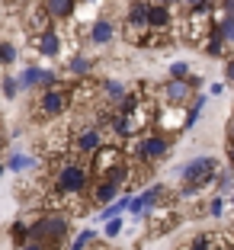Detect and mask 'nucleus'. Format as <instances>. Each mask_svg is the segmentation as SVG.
<instances>
[{"mask_svg":"<svg viewBox=\"0 0 234 250\" xmlns=\"http://www.w3.org/2000/svg\"><path fill=\"white\" fill-rule=\"evenodd\" d=\"M71 145H74V151H77V154H93L96 147L106 145V141H103V132H100V128H84V132L74 135Z\"/></svg>","mask_w":234,"mask_h":250,"instance_id":"0eeeda50","label":"nucleus"},{"mask_svg":"<svg viewBox=\"0 0 234 250\" xmlns=\"http://www.w3.org/2000/svg\"><path fill=\"white\" fill-rule=\"evenodd\" d=\"M148 26L157 32H167L170 29V10L167 3H154V7H148Z\"/></svg>","mask_w":234,"mask_h":250,"instance_id":"9d476101","label":"nucleus"},{"mask_svg":"<svg viewBox=\"0 0 234 250\" xmlns=\"http://www.w3.org/2000/svg\"><path fill=\"white\" fill-rule=\"evenodd\" d=\"M13 58H16V48L10 42H0V61H3V64H10Z\"/></svg>","mask_w":234,"mask_h":250,"instance_id":"b1692460","label":"nucleus"},{"mask_svg":"<svg viewBox=\"0 0 234 250\" xmlns=\"http://www.w3.org/2000/svg\"><path fill=\"white\" fill-rule=\"evenodd\" d=\"M225 10H228V16H234V0H225Z\"/></svg>","mask_w":234,"mask_h":250,"instance_id":"c85d7f7f","label":"nucleus"},{"mask_svg":"<svg viewBox=\"0 0 234 250\" xmlns=\"http://www.w3.org/2000/svg\"><path fill=\"white\" fill-rule=\"evenodd\" d=\"M106 96H109V100H122L125 87H122V83H116V81H109V83H106Z\"/></svg>","mask_w":234,"mask_h":250,"instance_id":"4be33fe9","label":"nucleus"},{"mask_svg":"<svg viewBox=\"0 0 234 250\" xmlns=\"http://www.w3.org/2000/svg\"><path fill=\"white\" fill-rule=\"evenodd\" d=\"M0 147H3V132H0Z\"/></svg>","mask_w":234,"mask_h":250,"instance_id":"f704fd0d","label":"nucleus"},{"mask_svg":"<svg viewBox=\"0 0 234 250\" xmlns=\"http://www.w3.org/2000/svg\"><path fill=\"white\" fill-rule=\"evenodd\" d=\"M116 192H119L116 183H109L106 177H100V183L93 186V202H96V206H109L112 199H116Z\"/></svg>","mask_w":234,"mask_h":250,"instance_id":"ddd939ff","label":"nucleus"},{"mask_svg":"<svg viewBox=\"0 0 234 250\" xmlns=\"http://www.w3.org/2000/svg\"><path fill=\"white\" fill-rule=\"evenodd\" d=\"M71 103V90L61 87V83H51L39 93V103H36V116L39 119H58L61 112L67 109Z\"/></svg>","mask_w":234,"mask_h":250,"instance_id":"20e7f679","label":"nucleus"},{"mask_svg":"<svg viewBox=\"0 0 234 250\" xmlns=\"http://www.w3.org/2000/svg\"><path fill=\"white\" fill-rule=\"evenodd\" d=\"M22 167H32V157H22V154H13L7 161V170H22Z\"/></svg>","mask_w":234,"mask_h":250,"instance_id":"6ab92c4d","label":"nucleus"},{"mask_svg":"<svg viewBox=\"0 0 234 250\" xmlns=\"http://www.w3.org/2000/svg\"><path fill=\"white\" fill-rule=\"evenodd\" d=\"M93 241V231H81V234L74 237V244H71V250H84L87 247V244Z\"/></svg>","mask_w":234,"mask_h":250,"instance_id":"412c9836","label":"nucleus"},{"mask_svg":"<svg viewBox=\"0 0 234 250\" xmlns=\"http://www.w3.org/2000/svg\"><path fill=\"white\" fill-rule=\"evenodd\" d=\"M218 241H221V234H199L196 241L190 244V250H212Z\"/></svg>","mask_w":234,"mask_h":250,"instance_id":"f3484780","label":"nucleus"},{"mask_svg":"<svg viewBox=\"0 0 234 250\" xmlns=\"http://www.w3.org/2000/svg\"><path fill=\"white\" fill-rule=\"evenodd\" d=\"M218 32H221V39H225V45L234 42V16H225V20L218 22Z\"/></svg>","mask_w":234,"mask_h":250,"instance_id":"a211bd4d","label":"nucleus"},{"mask_svg":"<svg viewBox=\"0 0 234 250\" xmlns=\"http://www.w3.org/2000/svg\"><path fill=\"white\" fill-rule=\"evenodd\" d=\"M228 81H234V61H228Z\"/></svg>","mask_w":234,"mask_h":250,"instance_id":"c756f323","label":"nucleus"},{"mask_svg":"<svg viewBox=\"0 0 234 250\" xmlns=\"http://www.w3.org/2000/svg\"><path fill=\"white\" fill-rule=\"evenodd\" d=\"M16 87H20V83H16V81H10V77L3 81V93H7V96H16Z\"/></svg>","mask_w":234,"mask_h":250,"instance_id":"cd10ccee","label":"nucleus"},{"mask_svg":"<svg viewBox=\"0 0 234 250\" xmlns=\"http://www.w3.org/2000/svg\"><path fill=\"white\" fill-rule=\"evenodd\" d=\"M183 3H202V0H183Z\"/></svg>","mask_w":234,"mask_h":250,"instance_id":"72a5a7b5","label":"nucleus"},{"mask_svg":"<svg viewBox=\"0 0 234 250\" xmlns=\"http://www.w3.org/2000/svg\"><path fill=\"white\" fill-rule=\"evenodd\" d=\"M77 0H45V10H48L51 20H71Z\"/></svg>","mask_w":234,"mask_h":250,"instance_id":"f8f14e48","label":"nucleus"},{"mask_svg":"<svg viewBox=\"0 0 234 250\" xmlns=\"http://www.w3.org/2000/svg\"><path fill=\"white\" fill-rule=\"evenodd\" d=\"M119 231H122V221H119V215H116V218H106V237H116Z\"/></svg>","mask_w":234,"mask_h":250,"instance_id":"a878e982","label":"nucleus"},{"mask_svg":"<svg viewBox=\"0 0 234 250\" xmlns=\"http://www.w3.org/2000/svg\"><path fill=\"white\" fill-rule=\"evenodd\" d=\"M125 26H128V39H132V36H138V32L148 26V3H145V0H135L132 7H128Z\"/></svg>","mask_w":234,"mask_h":250,"instance_id":"6e6552de","label":"nucleus"},{"mask_svg":"<svg viewBox=\"0 0 234 250\" xmlns=\"http://www.w3.org/2000/svg\"><path fill=\"white\" fill-rule=\"evenodd\" d=\"M67 234V218L64 215H45L36 225H29V237L39 244H45V250H58V244Z\"/></svg>","mask_w":234,"mask_h":250,"instance_id":"f03ea898","label":"nucleus"},{"mask_svg":"<svg viewBox=\"0 0 234 250\" xmlns=\"http://www.w3.org/2000/svg\"><path fill=\"white\" fill-rule=\"evenodd\" d=\"M112 32H116V29H112L109 20H96L93 29H90V42H93V45H106L112 39Z\"/></svg>","mask_w":234,"mask_h":250,"instance_id":"4468645a","label":"nucleus"},{"mask_svg":"<svg viewBox=\"0 0 234 250\" xmlns=\"http://www.w3.org/2000/svg\"><path fill=\"white\" fill-rule=\"evenodd\" d=\"M119 103H122V106H119V112H135V109H138V96L128 93V96H122Z\"/></svg>","mask_w":234,"mask_h":250,"instance_id":"aec40b11","label":"nucleus"},{"mask_svg":"<svg viewBox=\"0 0 234 250\" xmlns=\"http://www.w3.org/2000/svg\"><path fill=\"white\" fill-rule=\"evenodd\" d=\"M215 170H218V164H215V157H196V161H190L183 167V192L186 196H192L196 189H202L205 183H212L215 180Z\"/></svg>","mask_w":234,"mask_h":250,"instance_id":"7ed1b4c3","label":"nucleus"},{"mask_svg":"<svg viewBox=\"0 0 234 250\" xmlns=\"http://www.w3.org/2000/svg\"><path fill=\"white\" fill-rule=\"evenodd\" d=\"M167 138L164 135H151V138H145L138 147H135V154H138V161H145V164H151V161H161L164 154H167Z\"/></svg>","mask_w":234,"mask_h":250,"instance_id":"423d86ee","label":"nucleus"},{"mask_svg":"<svg viewBox=\"0 0 234 250\" xmlns=\"http://www.w3.org/2000/svg\"><path fill=\"white\" fill-rule=\"evenodd\" d=\"M39 52L45 55V58H58L61 55V39L55 29H45L42 36H39Z\"/></svg>","mask_w":234,"mask_h":250,"instance_id":"9b49d317","label":"nucleus"},{"mask_svg":"<svg viewBox=\"0 0 234 250\" xmlns=\"http://www.w3.org/2000/svg\"><path fill=\"white\" fill-rule=\"evenodd\" d=\"M39 81H42V71H39L36 64H29V67H26V74H22L16 83H20V87H39Z\"/></svg>","mask_w":234,"mask_h":250,"instance_id":"dca6fc26","label":"nucleus"},{"mask_svg":"<svg viewBox=\"0 0 234 250\" xmlns=\"http://www.w3.org/2000/svg\"><path fill=\"white\" fill-rule=\"evenodd\" d=\"M228 138L234 141V119H231V125H228Z\"/></svg>","mask_w":234,"mask_h":250,"instance_id":"2f4dec72","label":"nucleus"},{"mask_svg":"<svg viewBox=\"0 0 234 250\" xmlns=\"http://www.w3.org/2000/svg\"><path fill=\"white\" fill-rule=\"evenodd\" d=\"M119 164H125V154H122V147L116 145H100L93 151V164H90V170H93L96 177H106L112 167H119Z\"/></svg>","mask_w":234,"mask_h":250,"instance_id":"39448f33","label":"nucleus"},{"mask_svg":"<svg viewBox=\"0 0 234 250\" xmlns=\"http://www.w3.org/2000/svg\"><path fill=\"white\" fill-rule=\"evenodd\" d=\"M164 96H167L170 103H176V106H183L186 100L192 96V90H190V77L186 81H180V77H173V81L164 87Z\"/></svg>","mask_w":234,"mask_h":250,"instance_id":"1a4fd4ad","label":"nucleus"},{"mask_svg":"<svg viewBox=\"0 0 234 250\" xmlns=\"http://www.w3.org/2000/svg\"><path fill=\"white\" fill-rule=\"evenodd\" d=\"M71 71L74 74H87L90 71V58H81V55H77V58L71 61Z\"/></svg>","mask_w":234,"mask_h":250,"instance_id":"393cba45","label":"nucleus"},{"mask_svg":"<svg viewBox=\"0 0 234 250\" xmlns=\"http://www.w3.org/2000/svg\"><path fill=\"white\" fill-rule=\"evenodd\" d=\"M202 42H205V45H202V52H205V55H212V58L225 52V39H221L218 29H209V36H205Z\"/></svg>","mask_w":234,"mask_h":250,"instance_id":"2eb2a0df","label":"nucleus"},{"mask_svg":"<svg viewBox=\"0 0 234 250\" xmlns=\"http://www.w3.org/2000/svg\"><path fill=\"white\" fill-rule=\"evenodd\" d=\"M231 206H234V192H231Z\"/></svg>","mask_w":234,"mask_h":250,"instance_id":"e433bc0d","label":"nucleus"},{"mask_svg":"<svg viewBox=\"0 0 234 250\" xmlns=\"http://www.w3.org/2000/svg\"><path fill=\"white\" fill-rule=\"evenodd\" d=\"M90 186V164L81 157H58L55 170H51V196H58V202L64 199L84 196Z\"/></svg>","mask_w":234,"mask_h":250,"instance_id":"f257e3e1","label":"nucleus"},{"mask_svg":"<svg viewBox=\"0 0 234 250\" xmlns=\"http://www.w3.org/2000/svg\"><path fill=\"white\" fill-rule=\"evenodd\" d=\"M170 74L180 77V81H186V77H190V64H186V61H176V64H170Z\"/></svg>","mask_w":234,"mask_h":250,"instance_id":"5701e85b","label":"nucleus"},{"mask_svg":"<svg viewBox=\"0 0 234 250\" xmlns=\"http://www.w3.org/2000/svg\"><path fill=\"white\" fill-rule=\"evenodd\" d=\"M3 170H7V167H3V164H0V173H3Z\"/></svg>","mask_w":234,"mask_h":250,"instance_id":"c9c22d12","label":"nucleus"},{"mask_svg":"<svg viewBox=\"0 0 234 250\" xmlns=\"http://www.w3.org/2000/svg\"><path fill=\"white\" fill-rule=\"evenodd\" d=\"M228 161L234 164V141H231V145H228Z\"/></svg>","mask_w":234,"mask_h":250,"instance_id":"7c9ffc66","label":"nucleus"},{"mask_svg":"<svg viewBox=\"0 0 234 250\" xmlns=\"http://www.w3.org/2000/svg\"><path fill=\"white\" fill-rule=\"evenodd\" d=\"M20 250H45V244H39V241H32V237H26V241L20 244Z\"/></svg>","mask_w":234,"mask_h":250,"instance_id":"bb28decb","label":"nucleus"},{"mask_svg":"<svg viewBox=\"0 0 234 250\" xmlns=\"http://www.w3.org/2000/svg\"><path fill=\"white\" fill-rule=\"evenodd\" d=\"M157 3H180V0H157Z\"/></svg>","mask_w":234,"mask_h":250,"instance_id":"473e14b6","label":"nucleus"}]
</instances>
